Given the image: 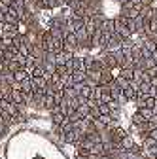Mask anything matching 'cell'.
Here are the masks:
<instances>
[{"instance_id":"obj_1","label":"cell","mask_w":157,"mask_h":159,"mask_svg":"<svg viewBox=\"0 0 157 159\" xmlns=\"http://www.w3.org/2000/svg\"><path fill=\"white\" fill-rule=\"evenodd\" d=\"M49 116H51V123H53V125H57V127H59V125H61L65 119H66V116H65L61 110H59V106H53V108L49 110Z\"/></svg>"},{"instance_id":"obj_2","label":"cell","mask_w":157,"mask_h":159,"mask_svg":"<svg viewBox=\"0 0 157 159\" xmlns=\"http://www.w3.org/2000/svg\"><path fill=\"white\" fill-rule=\"evenodd\" d=\"M72 57H74V53H70V51H65V49H63V51L55 53V65H57V66H65Z\"/></svg>"},{"instance_id":"obj_3","label":"cell","mask_w":157,"mask_h":159,"mask_svg":"<svg viewBox=\"0 0 157 159\" xmlns=\"http://www.w3.org/2000/svg\"><path fill=\"white\" fill-rule=\"evenodd\" d=\"M134 142H136V140H134V138H132V134H131V133H127V134H125V136L121 138V142H119V146H121L123 150H127V152H129V150L132 148V144H134Z\"/></svg>"},{"instance_id":"obj_4","label":"cell","mask_w":157,"mask_h":159,"mask_svg":"<svg viewBox=\"0 0 157 159\" xmlns=\"http://www.w3.org/2000/svg\"><path fill=\"white\" fill-rule=\"evenodd\" d=\"M85 82V70H74L72 72V84H83Z\"/></svg>"},{"instance_id":"obj_5","label":"cell","mask_w":157,"mask_h":159,"mask_svg":"<svg viewBox=\"0 0 157 159\" xmlns=\"http://www.w3.org/2000/svg\"><path fill=\"white\" fill-rule=\"evenodd\" d=\"M136 112H138V114L142 116V119H144V121H150V119L155 116L151 108H136Z\"/></svg>"},{"instance_id":"obj_6","label":"cell","mask_w":157,"mask_h":159,"mask_svg":"<svg viewBox=\"0 0 157 159\" xmlns=\"http://www.w3.org/2000/svg\"><path fill=\"white\" fill-rule=\"evenodd\" d=\"M140 144H142V150H150V148H153V146H155L157 142L153 140V138H151L150 134H148L146 138H142V142H140Z\"/></svg>"},{"instance_id":"obj_7","label":"cell","mask_w":157,"mask_h":159,"mask_svg":"<svg viewBox=\"0 0 157 159\" xmlns=\"http://www.w3.org/2000/svg\"><path fill=\"white\" fill-rule=\"evenodd\" d=\"M25 78H29V74H27V70H25V68H19V70H15V72H13V80H15V82H23Z\"/></svg>"},{"instance_id":"obj_8","label":"cell","mask_w":157,"mask_h":159,"mask_svg":"<svg viewBox=\"0 0 157 159\" xmlns=\"http://www.w3.org/2000/svg\"><path fill=\"white\" fill-rule=\"evenodd\" d=\"M127 159H142V153H134V152H127Z\"/></svg>"},{"instance_id":"obj_9","label":"cell","mask_w":157,"mask_h":159,"mask_svg":"<svg viewBox=\"0 0 157 159\" xmlns=\"http://www.w3.org/2000/svg\"><path fill=\"white\" fill-rule=\"evenodd\" d=\"M85 159H102V155H96V153H89Z\"/></svg>"},{"instance_id":"obj_10","label":"cell","mask_w":157,"mask_h":159,"mask_svg":"<svg viewBox=\"0 0 157 159\" xmlns=\"http://www.w3.org/2000/svg\"><path fill=\"white\" fill-rule=\"evenodd\" d=\"M155 117H157V114H155Z\"/></svg>"},{"instance_id":"obj_11","label":"cell","mask_w":157,"mask_h":159,"mask_svg":"<svg viewBox=\"0 0 157 159\" xmlns=\"http://www.w3.org/2000/svg\"><path fill=\"white\" fill-rule=\"evenodd\" d=\"M155 146H157V144H155Z\"/></svg>"}]
</instances>
